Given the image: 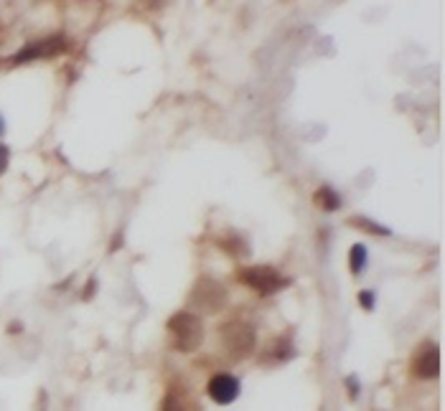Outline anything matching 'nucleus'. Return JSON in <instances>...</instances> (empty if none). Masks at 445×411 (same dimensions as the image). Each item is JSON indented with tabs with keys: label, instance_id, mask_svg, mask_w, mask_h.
<instances>
[{
	"label": "nucleus",
	"instance_id": "nucleus-13",
	"mask_svg": "<svg viewBox=\"0 0 445 411\" xmlns=\"http://www.w3.org/2000/svg\"><path fill=\"white\" fill-rule=\"evenodd\" d=\"M359 302L364 310H374V292H359Z\"/></svg>",
	"mask_w": 445,
	"mask_h": 411
},
{
	"label": "nucleus",
	"instance_id": "nucleus-5",
	"mask_svg": "<svg viewBox=\"0 0 445 411\" xmlns=\"http://www.w3.org/2000/svg\"><path fill=\"white\" fill-rule=\"evenodd\" d=\"M69 49V41L64 38V36H51V38H46V41H38L34 46H28L23 51H18L13 56V64H26V61H34V59H53V56H59Z\"/></svg>",
	"mask_w": 445,
	"mask_h": 411
},
{
	"label": "nucleus",
	"instance_id": "nucleus-2",
	"mask_svg": "<svg viewBox=\"0 0 445 411\" xmlns=\"http://www.w3.org/2000/svg\"><path fill=\"white\" fill-rule=\"evenodd\" d=\"M168 333L173 340V348L178 353H193L199 351V345L204 342V323L199 315L193 312H176L168 320Z\"/></svg>",
	"mask_w": 445,
	"mask_h": 411
},
{
	"label": "nucleus",
	"instance_id": "nucleus-1",
	"mask_svg": "<svg viewBox=\"0 0 445 411\" xmlns=\"http://www.w3.org/2000/svg\"><path fill=\"white\" fill-rule=\"evenodd\" d=\"M219 345L232 360H245L257 348V330L245 320L224 323L219 327Z\"/></svg>",
	"mask_w": 445,
	"mask_h": 411
},
{
	"label": "nucleus",
	"instance_id": "nucleus-8",
	"mask_svg": "<svg viewBox=\"0 0 445 411\" xmlns=\"http://www.w3.org/2000/svg\"><path fill=\"white\" fill-rule=\"evenodd\" d=\"M293 356H296V348L290 345V340L280 338V340H275L270 345L267 356H262V363H265V360H267V363H285V360H290Z\"/></svg>",
	"mask_w": 445,
	"mask_h": 411
},
{
	"label": "nucleus",
	"instance_id": "nucleus-18",
	"mask_svg": "<svg viewBox=\"0 0 445 411\" xmlns=\"http://www.w3.org/2000/svg\"><path fill=\"white\" fill-rule=\"evenodd\" d=\"M156 3H158V0H150V5H156Z\"/></svg>",
	"mask_w": 445,
	"mask_h": 411
},
{
	"label": "nucleus",
	"instance_id": "nucleus-12",
	"mask_svg": "<svg viewBox=\"0 0 445 411\" xmlns=\"http://www.w3.org/2000/svg\"><path fill=\"white\" fill-rule=\"evenodd\" d=\"M219 247L224 249L229 257H234V259H242V257H247V254H250L247 241L239 239V236H234V239H221V244H219Z\"/></svg>",
	"mask_w": 445,
	"mask_h": 411
},
{
	"label": "nucleus",
	"instance_id": "nucleus-9",
	"mask_svg": "<svg viewBox=\"0 0 445 411\" xmlns=\"http://www.w3.org/2000/svg\"><path fill=\"white\" fill-rule=\"evenodd\" d=\"M313 201H315V206H318L321 211H339L341 203H344V201H341V196L331 188V186H321V188L315 190Z\"/></svg>",
	"mask_w": 445,
	"mask_h": 411
},
{
	"label": "nucleus",
	"instance_id": "nucleus-4",
	"mask_svg": "<svg viewBox=\"0 0 445 411\" xmlns=\"http://www.w3.org/2000/svg\"><path fill=\"white\" fill-rule=\"evenodd\" d=\"M239 282H245L247 287H252L260 295H275V292L285 290L290 279L282 277L275 266H245V269H239Z\"/></svg>",
	"mask_w": 445,
	"mask_h": 411
},
{
	"label": "nucleus",
	"instance_id": "nucleus-14",
	"mask_svg": "<svg viewBox=\"0 0 445 411\" xmlns=\"http://www.w3.org/2000/svg\"><path fill=\"white\" fill-rule=\"evenodd\" d=\"M8 163H10V153L5 145H0V175L8 171Z\"/></svg>",
	"mask_w": 445,
	"mask_h": 411
},
{
	"label": "nucleus",
	"instance_id": "nucleus-11",
	"mask_svg": "<svg viewBox=\"0 0 445 411\" xmlns=\"http://www.w3.org/2000/svg\"><path fill=\"white\" fill-rule=\"evenodd\" d=\"M349 223H351V226H357V229H361V232L374 234V236H389V234H392L387 226H379L376 221H372V219H364V216H354Z\"/></svg>",
	"mask_w": 445,
	"mask_h": 411
},
{
	"label": "nucleus",
	"instance_id": "nucleus-10",
	"mask_svg": "<svg viewBox=\"0 0 445 411\" xmlns=\"http://www.w3.org/2000/svg\"><path fill=\"white\" fill-rule=\"evenodd\" d=\"M367 262H369V254H367V247L364 244H354L349 251V266H351V274H361L367 269Z\"/></svg>",
	"mask_w": 445,
	"mask_h": 411
},
{
	"label": "nucleus",
	"instance_id": "nucleus-7",
	"mask_svg": "<svg viewBox=\"0 0 445 411\" xmlns=\"http://www.w3.org/2000/svg\"><path fill=\"white\" fill-rule=\"evenodd\" d=\"M206 391H209L211 401L224 403V406H227V403L237 401V396H239V391H242V386H239V378L232 376V373H217V376H211Z\"/></svg>",
	"mask_w": 445,
	"mask_h": 411
},
{
	"label": "nucleus",
	"instance_id": "nucleus-6",
	"mask_svg": "<svg viewBox=\"0 0 445 411\" xmlns=\"http://www.w3.org/2000/svg\"><path fill=\"white\" fill-rule=\"evenodd\" d=\"M412 373L422 378V381L437 378V373H440V351H437L435 342H422L420 345V351L412 358Z\"/></svg>",
	"mask_w": 445,
	"mask_h": 411
},
{
	"label": "nucleus",
	"instance_id": "nucleus-16",
	"mask_svg": "<svg viewBox=\"0 0 445 411\" xmlns=\"http://www.w3.org/2000/svg\"><path fill=\"white\" fill-rule=\"evenodd\" d=\"M95 290H97V279H89V287H87V292H84V297H92V295H95Z\"/></svg>",
	"mask_w": 445,
	"mask_h": 411
},
{
	"label": "nucleus",
	"instance_id": "nucleus-3",
	"mask_svg": "<svg viewBox=\"0 0 445 411\" xmlns=\"http://www.w3.org/2000/svg\"><path fill=\"white\" fill-rule=\"evenodd\" d=\"M229 302V295L224 290V284H219L217 279H211V277H201L196 279L193 284L191 295H189V305L193 310H201V312H206V315H214L219 310H224Z\"/></svg>",
	"mask_w": 445,
	"mask_h": 411
},
{
	"label": "nucleus",
	"instance_id": "nucleus-15",
	"mask_svg": "<svg viewBox=\"0 0 445 411\" xmlns=\"http://www.w3.org/2000/svg\"><path fill=\"white\" fill-rule=\"evenodd\" d=\"M346 386H349V391H351V399H357V396H359V378L349 376V378H346Z\"/></svg>",
	"mask_w": 445,
	"mask_h": 411
},
{
	"label": "nucleus",
	"instance_id": "nucleus-17",
	"mask_svg": "<svg viewBox=\"0 0 445 411\" xmlns=\"http://www.w3.org/2000/svg\"><path fill=\"white\" fill-rule=\"evenodd\" d=\"M5 132V122H3V114H0V135Z\"/></svg>",
	"mask_w": 445,
	"mask_h": 411
}]
</instances>
